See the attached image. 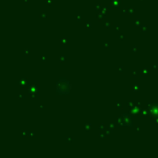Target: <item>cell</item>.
I'll use <instances>...</instances> for the list:
<instances>
[{
	"label": "cell",
	"instance_id": "cell-1",
	"mask_svg": "<svg viewBox=\"0 0 158 158\" xmlns=\"http://www.w3.org/2000/svg\"><path fill=\"white\" fill-rule=\"evenodd\" d=\"M57 93L58 94H69V82L66 80L57 82Z\"/></svg>",
	"mask_w": 158,
	"mask_h": 158
}]
</instances>
